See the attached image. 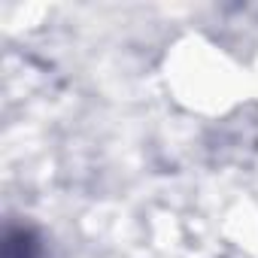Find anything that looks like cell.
Segmentation results:
<instances>
[{"label": "cell", "mask_w": 258, "mask_h": 258, "mask_svg": "<svg viewBox=\"0 0 258 258\" xmlns=\"http://www.w3.org/2000/svg\"><path fill=\"white\" fill-rule=\"evenodd\" d=\"M4 258H40V243L34 231L28 228H10L7 231V252Z\"/></svg>", "instance_id": "1"}]
</instances>
